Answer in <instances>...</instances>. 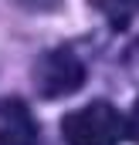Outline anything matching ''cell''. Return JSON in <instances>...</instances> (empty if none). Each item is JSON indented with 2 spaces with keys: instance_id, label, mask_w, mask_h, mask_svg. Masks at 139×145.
Returning <instances> with one entry per match:
<instances>
[{
  "instance_id": "obj_5",
  "label": "cell",
  "mask_w": 139,
  "mask_h": 145,
  "mask_svg": "<svg viewBox=\"0 0 139 145\" xmlns=\"http://www.w3.org/2000/svg\"><path fill=\"white\" fill-rule=\"evenodd\" d=\"M126 132H129V135L139 142V101H136V108H132V115H129V125H126Z\"/></svg>"
},
{
  "instance_id": "obj_4",
  "label": "cell",
  "mask_w": 139,
  "mask_h": 145,
  "mask_svg": "<svg viewBox=\"0 0 139 145\" xmlns=\"http://www.w3.org/2000/svg\"><path fill=\"white\" fill-rule=\"evenodd\" d=\"M92 3L109 17L112 27H126V24L139 14V0H92Z\"/></svg>"
},
{
  "instance_id": "obj_2",
  "label": "cell",
  "mask_w": 139,
  "mask_h": 145,
  "mask_svg": "<svg viewBox=\"0 0 139 145\" xmlns=\"http://www.w3.org/2000/svg\"><path fill=\"white\" fill-rule=\"evenodd\" d=\"M85 84V64L68 47L41 54L34 64V88L41 98H68Z\"/></svg>"
},
{
  "instance_id": "obj_1",
  "label": "cell",
  "mask_w": 139,
  "mask_h": 145,
  "mask_svg": "<svg viewBox=\"0 0 139 145\" xmlns=\"http://www.w3.org/2000/svg\"><path fill=\"white\" fill-rule=\"evenodd\" d=\"M61 135L68 145H119L126 135V121L109 101H88L85 108L65 115Z\"/></svg>"
},
{
  "instance_id": "obj_3",
  "label": "cell",
  "mask_w": 139,
  "mask_h": 145,
  "mask_svg": "<svg viewBox=\"0 0 139 145\" xmlns=\"http://www.w3.org/2000/svg\"><path fill=\"white\" fill-rule=\"evenodd\" d=\"M0 145H37V121L17 98L0 101Z\"/></svg>"
}]
</instances>
